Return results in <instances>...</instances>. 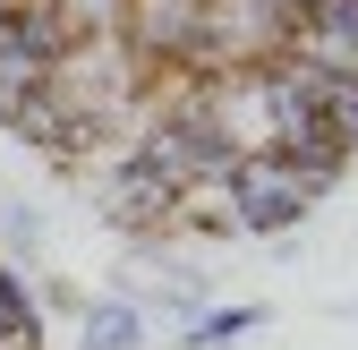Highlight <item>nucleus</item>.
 I'll return each instance as SVG.
<instances>
[{"label":"nucleus","instance_id":"1","mask_svg":"<svg viewBox=\"0 0 358 350\" xmlns=\"http://www.w3.org/2000/svg\"><path fill=\"white\" fill-rule=\"evenodd\" d=\"M154 77H162V69H154L128 34H85V43H69V52L52 60V94L77 103V111H120V103L154 94Z\"/></svg>","mask_w":358,"mask_h":350},{"label":"nucleus","instance_id":"2","mask_svg":"<svg viewBox=\"0 0 358 350\" xmlns=\"http://www.w3.org/2000/svg\"><path fill=\"white\" fill-rule=\"evenodd\" d=\"M196 94H205L213 128L231 137V154H273L282 94H273V77H264V60L256 69H213V77H196Z\"/></svg>","mask_w":358,"mask_h":350},{"label":"nucleus","instance_id":"3","mask_svg":"<svg viewBox=\"0 0 358 350\" xmlns=\"http://www.w3.org/2000/svg\"><path fill=\"white\" fill-rule=\"evenodd\" d=\"M222 188H231V214H239V231H256V239H282V231H299L307 214V188L290 180V162L282 154H239L231 171H222Z\"/></svg>","mask_w":358,"mask_h":350},{"label":"nucleus","instance_id":"4","mask_svg":"<svg viewBox=\"0 0 358 350\" xmlns=\"http://www.w3.org/2000/svg\"><path fill=\"white\" fill-rule=\"evenodd\" d=\"M94 214L111 231H128V239H162L179 223V188H162L137 154H120L111 171H94Z\"/></svg>","mask_w":358,"mask_h":350},{"label":"nucleus","instance_id":"5","mask_svg":"<svg viewBox=\"0 0 358 350\" xmlns=\"http://www.w3.org/2000/svg\"><path fill=\"white\" fill-rule=\"evenodd\" d=\"M290 43V26L273 18V0H205V77L213 69H256Z\"/></svg>","mask_w":358,"mask_h":350},{"label":"nucleus","instance_id":"6","mask_svg":"<svg viewBox=\"0 0 358 350\" xmlns=\"http://www.w3.org/2000/svg\"><path fill=\"white\" fill-rule=\"evenodd\" d=\"M128 43L154 69L205 77V0H128Z\"/></svg>","mask_w":358,"mask_h":350},{"label":"nucleus","instance_id":"7","mask_svg":"<svg viewBox=\"0 0 358 350\" xmlns=\"http://www.w3.org/2000/svg\"><path fill=\"white\" fill-rule=\"evenodd\" d=\"M290 52H307L333 77H358V0H316V9L290 26Z\"/></svg>","mask_w":358,"mask_h":350},{"label":"nucleus","instance_id":"8","mask_svg":"<svg viewBox=\"0 0 358 350\" xmlns=\"http://www.w3.org/2000/svg\"><path fill=\"white\" fill-rule=\"evenodd\" d=\"M0 43H17L26 60H43V69H52L77 34H69V18L52 9V0H9V18H0Z\"/></svg>","mask_w":358,"mask_h":350},{"label":"nucleus","instance_id":"9","mask_svg":"<svg viewBox=\"0 0 358 350\" xmlns=\"http://www.w3.org/2000/svg\"><path fill=\"white\" fill-rule=\"evenodd\" d=\"M77 350H145V308L137 299H85V316H77Z\"/></svg>","mask_w":358,"mask_h":350},{"label":"nucleus","instance_id":"10","mask_svg":"<svg viewBox=\"0 0 358 350\" xmlns=\"http://www.w3.org/2000/svg\"><path fill=\"white\" fill-rule=\"evenodd\" d=\"M256 325H264V308H205V316H188L179 350H231V342H248Z\"/></svg>","mask_w":358,"mask_h":350},{"label":"nucleus","instance_id":"11","mask_svg":"<svg viewBox=\"0 0 358 350\" xmlns=\"http://www.w3.org/2000/svg\"><path fill=\"white\" fill-rule=\"evenodd\" d=\"M43 85H52V69H43V60H26L17 43H0V128H9V111H17L26 94H43Z\"/></svg>","mask_w":358,"mask_h":350},{"label":"nucleus","instance_id":"12","mask_svg":"<svg viewBox=\"0 0 358 350\" xmlns=\"http://www.w3.org/2000/svg\"><path fill=\"white\" fill-rule=\"evenodd\" d=\"M52 9L69 18V34H128V0H52Z\"/></svg>","mask_w":358,"mask_h":350},{"label":"nucleus","instance_id":"13","mask_svg":"<svg viewBox=\"0 0 358 350\" xmlns=\"http://www.w3.org/2000/svg\"><path fill=\"white\" fill-rule=\"evenodd\" d=\"M9 333H43V325H34V299H26V282L9 274V256H0V342H9Z\"/></svg>","mask_w":358,"mask_h":350},{"label":"nucleus","instance_id":"14","mask_svg":"<svg viewBox=\"0 0 358 350\" xmlns=\"http://www.w3.org/2000/svg\"><path fill=\"white\" fill-rule=\"evenodd\" d=\"M324 128L341 146H358V77H333V94H324Z\"/></svg>","mask_w":358,"mask_h":350},{"label":"nucleus","instance_id":"15","mask_svg":"<svg viewBox=\"0 0 358 350\" xmlns=\"http://www.w3.org/2000/svg\"><path fill=\"white\" fill-rule=\"evenodd\" d=\"M307 9H316V0H273V18H282V26H299Z\"/></svg>","mask_w":358,"mask_h":350},{"label":"nucleus","instance_id":"16","mask_svg":"<svg viewBox=\"0 0 358 350\" xmlns=\"http://www.w3.org/2000/svg\"><path fill=\"white\" fill-rule=\"evenodd\" d=\"M0 350H43V333H9V342H0Z\"/></svg>","mask_w":358,"mask_h":350},{"label":"nucleus","instance_id":"17","mask_svg":"<svg viewBox=\"0 0 358 350\" xmlns=\"http://www.w3.org/2000/svg\"><path fill=\"white\" fill-rule=\"evenodd\" d=\"M0 18H9V0H0Z\"/></svg>","mask_w":358,"mask_h":350}]
</instances>
